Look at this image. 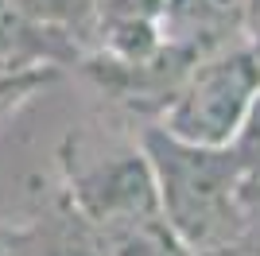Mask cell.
Here are the masks:
<instances>
[{
    "label": "cell",
    "mask_w": 260,
    "mask_h": 256,
    "mask_svg": "<svg viewBox=\"0 0 260 256\" xmlns=\"http://www.w3.org/2000/svg\"><path fill=\"white\" fill-rule=\"evenodd\" d=\"M140 144L155 175L159 217L186 252H206L245 237V171L233 148H198L175 140L159 124L148 128Z\"/></svg>",
    "instance_id": "obj_1"
},
{
    "label": "cell",
    "mask_w": 260,
    "mask_h": 256,
    "mask_svg": "<svg viewBox=\"0 0 260 256\" xmlns=\"http://www.w3.org/2000/svg\"><path fill=\"white\" fill-rule=\"evenodd\" d=\"M260 93V62L249 43L198 58L159 109V128L198 148H229Z\"/></svg>",
    "instance_id": "obj_2"
},
{
    "label": "cell",
    "mask_w": 260,
    "mask_h": 256,
    "mask_svg": "<svg viewBox=\"0 0 260 256\" xmlns=\"http://www.w3.org/2000/svg\"><path fill=\"white\" fill-rule=\"evenodd\" d=\"M66 198L105 233L159 221V190L140 140L136 148L105 151L78 144L74 155H66Z\"/></svg>",
    "instance_id": "obj_3"
},
{
    "label": "cell",
    "mask_w": 260,
    "mask_h": 256,
    "mask_svg": "<svg viewBox=\"0 0 260 256\" xmlns=\"http://www.w3.org/2000/svg\"><path fill=\"white\" fill-rule=\"evenodd\" d=\"M31 248L35 256H113V241L98 221H89L66 198L47 221L31 225Z\"/></svg>",
    "instance_id": "obj_4"
},
{
    "label": "cell",
    "mask_w": 260,
    "mask_h": 256,
    "mask_svg": "<svg viewBox=\"0 0 260 256\" xmlns=\"http://www.w3.org/2000/svg\"><path fill=\"white\" fill-rule=\"evenodd\" d=\"M35 23H43L58 35H78L93 31V16H98V0H16Z\"/></svg>",
    "instance_id": "obj_5"
},
{
    "label": "cell",
    "mask_w": 260,
    "mask_h": 256,
    "mask_svg": "<svg viewBox=\"0 0 260 256\" xmlns=\"http://www.w3.org/2000/svg\"><path fill=\"white\" fill-rule=\"evenodd\" d=\"M109 241H113V256H194L175 241V233L163 225V217L117 229V233H109Z\"/></svg>",
    "instance_id": "obj_6"
},
{
    "label": "cell",
    "mask_w": 260,
    "mask_h": 256,
    "mask_svg": "<svg viewBox=\"0 0 260 256\" xmlns=\"http://www.w3.org/2000/svg\"><path fill=\"white\" fill-rule=\"evenodd\" d=\"M229 148H233V155H237L241 171H245V179H260V93H256V101H252V109H249V117H245L237 140H233Z\"/></svg>",
    "instance_id": "obj_7"
},
{
    "label": "cell",
    "mask_w": 260,
    "mask_h": 256,
    "mask_svg": "<svg viewBox=\"0 0 260 256\" xmlns=\"http://www.w3.org/2000/svg\"><path fill=\"white\" fill-rule=\"evenodd\" d=\"M241 213H245V237L260 245V179H245V186H241Z\"/></svg>",
    "instance_id": "obj_8"
},
{
    "label": "cell",
    "mask_w": 260,
    "mask_h": 256,
    "mask_svg": "<svg viewBox=\"0 0 260 256\" xmlns=\"http://www.w3.org/2000/svg\"><path fill=\"white\" fill-rule=\"evenodd\" d=\"M47 82V70H27V74H8V70H0V101H8L12 93H27L31 85Z\"/></svg>",
    "instance_id": "obj_9"
},
{
    "label": "cell",
    "mask_w": 260,
    "mask_h": 256,
    "mask_svg": "<svg viewBox=\"0 0 260 256\" xmlns=\"http://www.w3.org/2000/svg\"><path fill=\"white\" fill-rule=\"evenodd\" d=\"M194 256H260V245L241 237V241H229V245H217V248H206V252H194Z\"/></svg>",
    "instance_id": "obj_10"
},
{
    "label": "cell",
    "mask_w": 260,
    "mask_h": 256,
    "mask_svg": "<svg viewBox=\"0 0 260 256\" xmlns=\"http://www.w3.org/2000/svg\"><path fill=\"white\" fill-rule=\"evenodd\" d=\"M245 43H249V51L256 54V62H260V0H249V20H245Z\"/></svg>",
    "instance_id": "obj_11"
}]
</instances>
